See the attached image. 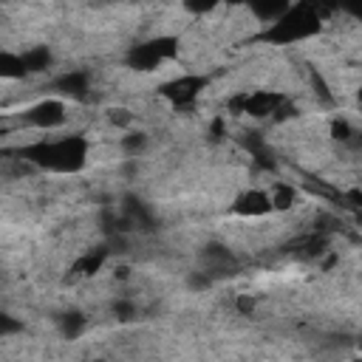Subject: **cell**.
I'll list each match as a JSON object with an SVG mask.
<instances>
[{
	"label": "cell",
	"mask_w": 362,
	"mask_h": 362,
	"mask_svg": "<svg viewBox=\"0 0 362 362\" xmlns=\"http://www.w3.org/2000/svg\"><path fill=\"white\" fill-rule=\"evenodd\" d=\"M105 260H107V249H105V246H96V249L85 252V255L74 263V274H96Z\"/></svg>",
	"instance_id": "cell-10"
},
{
	"label": "cell",
	"mask_w": 362,
	"mask_h": 362,
	"mask_svg": "<svg viewBox=\"0 0 362 362\" xmlns=\"http://www.w3.org/2000/svg\"><path fill=\"white\" fill-rule=\"evenodd\" d=\"M206 85H209V79L201 76V74H181V76L170 79L167 85H161L158 93H161L175 110H184V107L195 105V99L201 96V90H204Z\"/></svg>",
	"instance_id": "cell-4"
},
{
	"label": "cell",
	"mask_w": 362,
	"mask_h": 362,
	"mask_svg": "<svg viewBox=\"0 0 362 362\" xmlns=\"http://www.w3.org/2000/svg\"><path fill=\"white\" fill-rule=\"evenodd\" d=\"M90 144L82 133H68L57 139H37L23 147H17V158L57 175H74L88 164Z\"/></svg>",
	"instance_id": "cell-1"
},
{
	"label": "cell",
	"mask_w": 362,
	"mask_h": 362,
	"mask_svg": "<svg viewBox=\"0 0 362 362\" xmlns=\"http://www.w3.org/2000/svg\"><path fill=\"white\" fill-rule=\"evenodd\" d=\"M283 105H286V96L283 93H277V90H255V93H240L232 102V110L249 113L255 119H266V116L280 113Z\"/></svg>",
	"instance_id": "cell-5"
},
{
	"label": "cell",
	"mask_w": 362,
	"mask_h": 362,
	"mask_svg": "<svg viewBox=\"0 0 362 362\" xmlns=\"http://www.w3.org/2000/svg\"><path fill=\"white\" fill-rule=\"evenodd\" d=\"M68 119V107L62 99H42L37 105H31L28 110H23L20 122L37 130H54Z\"/></svg>",
	"instance_id": "cell-6"
},
{
	"label": "cell",
	"mask_w": 362,
	"mask_h": 362,
	"mask_svg": "<svg viewBox=\"0 0 362 362\" xmlns=\"http://www.w3.org/2000/svg\"><path fill=\"white\" fill-rule=\"evenodd\" d=\"M359 105H362V88H359Z\"/></svg>",
	"instance_id": "cell-17"
},
{
	"label": "cell",
	"mask_w": 362,
	"mask_h": 362,
	"mask_svg": "<svg viewBox=\"0 0 362 362\" xmlns=\"http://www.w3.org/2000/svg\"><path fill=\"white\" fill-rule=\"evenodd\" d=\"M113 314H116L122 322H127V320H133V317H136V305H133V303H127V300H116V303H113Z\"/></svg>",
	"instance_id": "cell-15"
},
{
	"label": "cell",
	"mask_w": 362,
	"mask_h": 362,
	"mask_svg": "<svg viewBox=\"0 0 362 362\" xmlns=\"http://www.w3.org/2000/svg\"><path fill=\"white\" fill-rule=\"evenodd\" d=\"M144 144H147V136H144V133H127V136L122 139V150L130 153V156H133V153H141Z\"/></svg>",
	"instance_id": "cell-14"
},
{
	"label": "cell",
	"mask_w": 362,
	"mask_h": 362,
	"mask_svg": "<svg viewBox=\"0 0 362 362\" xmlns=\"http://www.w3.org/2000/svg\"><path fill=\"white\" fill-rule=\"evenodd\" d=\"M178 48H181L178 45V37H153V40L136 42L127 51V65L133 71H156L158 65L175 59Z\"/></svg>",
	"instance_id": "cell-3"
},
{
	"label": "cell",
	"mask_w": 362,
	"mask_h": 362,
	"mask_svg": "<svg viewBox=\"0 0 362 362\" xmlns=\"http://www.w3.org/2000/svg\"><path fill=\"white\" fill-rule=\"evenodd\" d=\"M54 90L68 99H85L90 90V74L88 71H68L59 79H54Z\"/></svg>",
	"instance_id": "cell-8"
},
{
	"label": "cell",
	"mask_w": 362,
	"mask_h": 362,
	"mask_svg": "<svg viewBox=\"0 0 362 362\" xmlns=\"http://www.w3.org/2000/svg\"><path fill=\"white\" fill-rule=\"evenodd\" d=\"M90 362H107V359H90Z\"/></svg>",
	"instance_id": "cell-18"
},
{
	"label": "cell",
	"mask_w": 362,
	"mask_h": 362,
	"mask_svg": "<svg viewBox=\"0 0 362 362\" xmlns=\"http://www.w3.org/2000/svg\"><path fill=\"white\" fill-rule=\"evenodd\" d=\"M23 65H25V74H40L51 65V51L48 45H34V48H25L23 54Z\"/></svg>",
	"instance_id": "cell-9"
},
{
	"label": "cell",
	"mask_w": 362,
	"mask_h": 362,
	"mask_svg": "<svg viewBox=\"0 0 362 362\" xmlns=\"http://www.w3.org/2000/svg\"><path fill=\"white\" fill-rule=\"evenodd\" d=\"M110 122H113V124H119V127H130L133 113H130V110H124V107H113V110H110Z\"/></svg>",
	"instance_id": "cell-16"
},
{
	"label": "cell",
	"mask_w": 362,
	"mask_h": 362,
	"mask_svg": "<svg viewBox=\"0 0 362 362\" xmlns=\"http://www.w3.org/2000/svg\"><path fill=\"white\" fill-rule=\"evenodd\" d=\"M85 325H88V320L79 311H68V314L59 317V331H62L65 339H76L85 331Z\"/></svg>",
	"instance_id": "cell-11"
},
{
	"label": "cell",
	"mask_w": 362,
	"mask_h": 362,
	"mask_svg": "<svg viewBox=\"0 0 362 362\" xmlns=\"http://www.w3.org/2000/svg\"><path fill=\"white\" fill-rule=\"evenodd\" d=\"M0 71H3V76H8V79L25 76L23 57H20V54H11V51H3V54H0Z\"/></svg>",
	"instance_id": "cell-12"
},
{
	"label": "cell",
	"mask_w": 362,
	"mask_h": 362,
	"mask_svg": "<svg viewBox=\"0 0 362 362\" xmlns=\"http://www.w3.org/2000/svg\"><path fill=\"white\" fill-rule=\"evenodd\" d=\"M322 8L311 6V3H297L288 6V11L274 20L272 25H266V31L260 34L263 42L272 45H291V42H303L308 37H314L322 28Z\"/></svg>",
	"instance_id": "cell-2"
},
{
	"label": "cell",
	"mask_w": 362,
	"mask_h": 362,
	"mask_svg": "<svg viewBox=\"0 0 362 362\" xmlns=\"http://www.w3.org/2000/svg\"><path fill=\"white\" fill-rule=\"evenodd\" d=\"M232 212L243 215V218H263L269 212H274L272 206V195L263 189H246L232 201Z\"/></svg>",
	"instance_id": "cell-7"
},
{
	"label": "cell",
	"mask_w": 362,
	"mask_h": 362,
	"mask_svg": "<svg viewBox=\"0 0 362 362\" xmlns=\"http://www.w3.org/2000/svg\"><path fill=\"white\" fill-rule=\"evenodd\" d=\"M297 201V192H294V187H288V184H274V189H272V206L274 209H288L291 204Z\"/></svg>",
	"instance_id": "cell-13"
}]
</instances>
